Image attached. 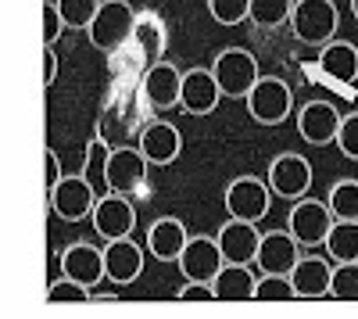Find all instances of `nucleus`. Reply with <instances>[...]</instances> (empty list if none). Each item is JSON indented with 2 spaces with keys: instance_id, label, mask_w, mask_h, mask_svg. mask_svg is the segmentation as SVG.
I'll use <instances>...</instances> for the list:
<instances>
[{
  "instance_id": "1",
  "label": "nucleus",
  "mask_w": 358,
  "mask_h": 319,
  "mask_svg": "<svg viewBox=\"0 0 358 319\" xmlns=\"http://www.w3.org/2000/svg\"><path fill=\"white\" fill-rule=\"evenodd\" d=\"M341 11L334 0H294L290 11V33L305 47H322L337 36Z\"/></svg>"
},
{
  "instance_id": "2",
  "label": "nucleus",
  "mask_w": 358,
  "mask_h": 319,
  "mask_svg": "<svg viewBox=\"0 0 358 319\" xmlns=\"http://www.w3.org/2000/svg\"><path fill=\"white\" fill-rule=\"evenodd\" d=\"M136 18H140V15L133 11L129 0H104L101 11L94 15V22H90V29H86L90 47L104 50V54H115L118 47L133 36Z\"/></svg>"
},
{
  "instance_id": "3",
  "label": "nucleus",
  "mask_w": 358,
  "mask_h": 319,
  "mask_svg": "<svg viewBox=\"0 0 358 319\" xmlns=\"http://www.w3.org/2000/svg\"><path fill=\"white\" fill-rule=\"evenodd\" d=\"M147 155L136 148V143H118V148H108L104 155V187L115 194L133 197L136 190L147 187Z\"/></svg>"
},
{
  "instance_id": "4",
  "label": "nucleus",
  "mask_w": 358,
  "mask_h": 319,
  "mask_svg": "<svg viewBox=\"0 0 358 319\" xmlns=\"http://www.w3.org/2000/svg\"><path fill=\"white\" fill-rule=\"evenodd\" d=\"M251 122L258 126H283L294 115V90L280 76H262L255 83V90L244 97Z\"/></svg>"
},
{
  "instance_id": "5",
  "label": "nucleus",
  "mask_w": 358,
  "mask_h": 319,
  "mask_svg": "<svg viewBox=\"0 0 358 319\" xmlns=\"http://www.w3.org/2000/svg\"><path fill=\"white\" fill-rule=\"evenodd\" d=\"M212 72L222 86V97H233V101H244L251 90H255V83L262 79L258 72V57L244 47H226L215 54V62H212Z\"/></svg>"
},
{
  "instance_id": "6",
  "label": "nucleus",
  "mask_w": 358,
  "mask_h": 319,
  "mask_svg": "<svg viewBox=\"0 0 358 319\" xmlns=\"http://www.w3.org/2000/svg\"><path fill=\"white\" fill-rule=\"evenodd\" d=\"M334 212L326 201H315V197H297L294 201V208L287 215V229L297 237V244L301 248H322L326 237H330V229H334Z\"/></svg>"
},
{
  "instance_id": "7",
  "label": "nucleus",
  "mask_w": 358,
  "mask_h": 319,
  "mask_svg": "<svg viewBox=\"0 0 358 319\" xmlns=\"http://www.w3.org/2000/svg\"><path fill=\"white\" fill-rule=\"evenodd\" d=\"M273 187L268 180H258V176H236L226 194H222V205H226V215L233 219H248V222H262L273 208Z\"/></svg>"
},
{
  "instance_id": "8",
  "label": "nucleus",
  "mask_w": 358,
  "mask_h": 319,
  "mask_svg": "<svg viewBox=\"0 0 358 319\" xmlns=\"http://www.w3.org/2000/svg\"><path fill=\"white\" fill-rule=\"evenodd\" d=\"M265 180H268V187H273L276 197L297 201V197H305V194L312 190V165H308L305 155L283 151V155H276L273 162H268Z\"/></svg>"
},
{
  "instance_id": "9",
  "label": "nucleus",
  "mask_w": 358,
  "mask_h": 319,
  "mask_svg": "<svg viewBox=\"0 0 358 319\" xmlns=\"http://www.w3.org/2000/svg\"><path fill=\"white\" fill-rule=\"evenodd\" d=\"M90 222H94V234L104 244L108 241H118V237H133V229H136V208H133V201L126 194L108 190L104 197H97Z\"/></svg>"
},
{
  "instance_id": "10",
  "label": "nucleus",
  "mask_w": 358,
  "mask_h": 319,
  "mask_svg": "<svg viewBox=\"0 0 358 319\" xmlns=\"http://www.w3.org/2000/svg\"><path fill=\"white\" fill-rule=\"evenodd\" d=\"M47 201H50V212L65 222H79L86 215H94V205H97V194L90 187L86 176H65L54 190H47Z\"/></svg>"
},
{
  "instance_id": "11",
  "label": "nucleus",
  "mask_w": 358,
  "mask_h": 319,
  "mask_svg": "<svg viewBox=\"0 0 358 319\" xmlns=\"http://www.w3.org/2000/svg\"><path fill=\"white\" fill-rule=\"evenodd\" d=\"M222 101V86L212 69H187L183 72V94H179V108L194 119L212 115Z\"/></svg>"
},
{
  "instance_id": "12",
  "label": "nucleus",
  "mask_w": 358,
  "mask_h": 319,
  "mask_svg": "<svg viewBox=\"0 0 358 319\" xmlns=\"http://www.w3.org/2000/svg\"><path fill=\"white\" fill-rule=\"evenodd\" d=\"M341 122H344V115L330 101H308L301 111H297V133H301L305 143H315V148L337 143Z\"/></svg>"
},
{
  "instance_id": "13",
  "label": "nucleus",
  "mask_w": 358,
  "mask_h": 319,
  "mask_svg": "<svg viewBox=\"0 0 358 319\" xmlns=\"http://www.w3.org/2000/svg\"><path fill=\"white\" fill-rule=\"evenodd\" d=\"M176 266H179V273H183V280H204V283H212L215 273L226 266V255H222V248H219L215 237H190Z\"/></svg>"
},
{
  "instance_id": "14",
  "label": "nucleus",
  "mask_w": 358,
  "mask_h": 319,
  "mask_svg": "<svg viewBox=\"0 0 358 319\" xmlns=\"http://www.w3.org/2000/svg\"><path fill=\"white\" fill-rule=\"evenodd\" d=\"M143 97L155 111H169V108H179V94H183V72L169 62H155L147 65L143 72Z\"/></svg>"
},
{
  "instance_id": "15",
  "label": "nucleus",
  "mask_w": 358,
  "mask_h": 319,
  "mask_svg": "<svg viewBox=\"0 0 358 319\" xmlns=\"http://www.w3.org/2000/svg\"><path fill=\"white\" fill-rule=\"evenodd\" d=\"M136 148L147 155L151 165H172L179 155H183V133H179L172 122H165V119H155V122H147L140 129Z\"/></svg>"
},
{
  "instance_id": "16",
  "label": "nucleus",
  "mask_w": 358,
  "mask_h": 319,
  "mask_svg": "<svg viewBox=\"0 0 358 319\" xmlns=\"http://www.w3.org/2000/svg\"><path fill=\"white\" fill-rule=\"evenodd\" d=\"M301 258V244L290 229H268L262 234V244H258V255H255V266L262 273H290Z\"/></svg>"
},
{
  "instance_id": "17",
  "label": "nucleus",
  "mask_w": 358,
  "mask_h": 319,
  "mask_svg": "<svg viewBox=\"0 0 358 319\" xmlns=\"http://www.w3.org/2000/svg\"><path fill=\"white\" fill-rule=\"evenodd\" d=\"M62 276H72L76 283L83 287H97L101 280H108V266H104V251L86 244V241H76L62 251Z\"/></svg>"
},
{
  "instance_id": "18",
  "label": "nucleus",
  "mask_w": 358,
  "mask_h": 319,
  "mask_svg": "<svg viewBox=\"0 0 358 319\" xmlns=\"http://www.w3.org/2000/svg\"><path fill=\"white\" fill-rule=\"evenodd\" d=\"M319 72L337 83V90H344V86H355L358 83V47L351 40H330L319 47Z\"/></svg>"
},
{
  "instance_id": "19",
  "label": "nucleus",
  "mask_w": 358,
  "mask_h": 319,
  "mask_svg": "<svg viewBox=\"0 0 358 319\" xmlns=\"http://www.w3.org/2000/svg\"><path fill=\"white\" fill-rule=\"evenodd\" d=\"M226 262H251L255 266V255H258V244H262V234H258V222H248V219H226L215 234Z\"/></svg>"
},
{
  "instance_id": "20",
  "label": "nucleus",
  "mask_w": 358,
  "mask_h": 319,
  "mask_svg": "<svg viewBox=\"0 0 358 319\" xmlns=\"http://www.w3.org/2000/svg\"><path fill=\"white\" fill-rule=\"evenodd\" d=\"M104 266H108V280L115 287H129L140 280L143 273V248L133 237H118L104 244Z\"/></svg>"
},
{
  "instance_id": "21",
  "label": "nucleus",
  "mask_w": 358,
  "mask_h": 319,
  "mask_svg": "<svg viewBox=\"0 0 358 319\" xmlns=\"http://www.w3.org/2000/svg\"><path fill=\"white\" fill-rule=\"evenodd\" d=\"M187 241L190 234H187L183 219H176V215H162L147 226V255L158 258V262H179Z\"/></svg>"
},
{
  "instance_id": "22",
  "label": "nucleus",
  "mask_w": 358,
  "mask_h": 319,
  "mask_svg": "<svg viewBox=\"0 0 358 319\" xmlns=\"http://www.w3.org/2000/svg\"><path fill=\"white\" fill-rule=\"evenodd\" d=\"M290 283H294V298H330V283H334V266L326 258H297V266L290 269Z\"/></svg>"
},
{
  "instance_id": "23",
  "label": "nucleus",
  "mask_w": 358,
  "mask_h": 319,
  "mask_svg": "<svg viewBox=\"0 0 358 319\" xmlns=\"http://www.w3.org/2000/svg\"><path fill=\"white\" fill-rule=\"evenodd\" d=\"M212 287H215L219 302H251L255 287H258V276L251 273V262H226L215 273Z\"/></svg>"
},
{
  "instance_id": "24",
  "label": "nucleus",
  "mask_w": 358,
  "mask_h": 319,
  "mask_svg": "<svg viewBox=\"0 0 358 319\" xmlns=\"http://www.w3.org/2000/svg\"><path fill=\"white\" fill-rule=\"evenodd\" d=\"M322 248H326V258H334V262H358V222L337 219Z\"/></svg>"
},
{
  "instance_id": "25",
  "label": "nucleus",
  "mask_w": 358,
  "mask_h": 319,
  "mask_svg": "<svg viewBox=\"0 0 358 319\" xmlns=\"http://www.w3.org/2000/svg\"><path fill=\"white\" fill-rule=\"evenodd\" d=\"M133 36H136L140 50H143V62L155 65L158 57H162V50H165V29H162V22H158L155 15H140Z\"/></svg>"
},
{
  "instance_id": "26",
  "label": "nucleus",
  "mask_w": 358,
  "mask_h": 319,
  "mask_svg": "<svg viewBox=\"0 0 358 319\" xmlns=\"http://www.w3.org/2000/svg\"><path fill=\"white\" fill-rule=\"evenodd\" d=\"M326 205H330L334 219L358 222V180H337L330 194H326Z\"/></svg>"
},
{
  "instance_id": "27",
  "label": "nucleus",
  "mask_w": 358,
  "mask_h": 319,
  "mask_svg": "<svg viewBox=\"0 0 358 319\" xmlns=\"http://www.w3.org/2000/svg\"><path fill=\"white\" fill-rule=\"evenodd\" d=\"M294 0H251V22L258 29H280L290 25Z\"/></svg>"
},
{
  "instance_id": "28",
  "label": "nucleus",
  "mask_w": 358,
  "mask_h": 319,
  "mask_svg": "<svg viewBox=\"0 0 358 319\" xmlns=\"http://www.w3.org/2000/svg\"><path fill=\"white\" fill-rule=\"evenodd\" d=\"M294 298V283L290 273H262L255 287V302H290Z\"/></svg>"
},
{
  "instance_id": "29",
  "label": "nucleus",
  "mask_w": 358,
  "mask_h": 319,
  "mask_svg": "<svg viewBox=\"0 0 358 319\" xmlns=\"http://www.w3.org/2000/svg\"><path fill=\"white\" fill-rule=\"evenodd\" d=\"M104 0H57V11H62L65 25L69 29H90V22H94V15L101 11Z\"/></svg>"
},
{
  "instance_id": "30",
  "label": "nucleus",
  "mask_w": 358,
  "mask_h": 319,
  "mask_svg": "<svg viewBox=\"0 0 358 319\" xmlns=\"http://www.w3.org/2000/svg\"><path fill=\"white\" fill-rule=\"evenodd\" d=\"M330 298H337V302H358V262H334Z\"/></svg>"
},
{
  "instance_id": "31",
  "label": "nucleus",
  "mask_w": 358,
  "mask_h": 319,
  "mask_svg": "<svg viewBox=\"0 0 358 319\" xmlns=\"http://www.w3.org/2000/svg\"><path fill=\"white\" fill-rule=\"evenodd\" d=\"M90 298H94V291L76 283L72 276H62L47 287V305H79V302H90Z\"/></svg>"
},
{
  "instance_id": "32",
  "label": "nucleus",
  "mask_w": 358,
  "mask_h": 319,
  "mask_svg": "<svg viewBox=\"0 0 358 319\" xmlns=\"http://www.w3.org/2000/svg\"><path fill=\"white\" fill-rule=\"evenodd\" d=\"M208 15H212L219 25H241L251 22V0H208Z\"/></svg>"
},
{
  "instance_id": "33",
  "label": "nucleus",
  "mask_w": 358,
  "mask_h": 319,
  "mask_svg": "<svg viewBox=\"0 0 358 319\" xmlns=\"http://www.w3.org/2000/svg\"><path fill=\"white\" fill-rule=\"evenodd\" d=\"M337 148L344 158L358 162V111L344 115V122H341V133H337Z\"/></svg>"
},
{
  "instance_id": "34",
  "label": "nucleus",
  "mask_w": 358,
  "mask_h": 319,
  "mask_svg": "<svg viewBox=\"0 0 358 319\" xmlns=\"http://www.w3.org/2000/svg\"><path fill=\"white\" fill-rule=\"evenodd\" d=\"M65 18H62V11H57V0H47L43 4V43H57L62 40V33H65Z\"/></svg>"
},
{
  "instance_id": "35",
  "label": "nucleus",
  "mask_w": 358,
  "mask_h": 319,
  "mask_svg": "<svg viewBox=\"0 0 358 319\" xmlns=\"http://www.w3.org/2000/svg\"><path fill=\"white\" fill-rule=\"evenodd\" d=\"M176 298H179V302H219V298H215V287L204 283V280H187V283L176 291Z\"/></svg>"
},
{
  "instance_id": "36",
  "label": "nucleus",
  "mask_w": 358,
  "mask_h": 319,
  "mask_svg": "<svg viewBox=\"0 0 358 319\" xmlns=\"http://www.w3.org/2000/svg\"><path fill=\"white\" fill-rule=\"evenodd\" d=\"M43 158H47V190H54L57 183L65 180V172H62V162H57V151L54 148H47Z\"/></svg>"
},
{
  "instance_id": "37",
  "label": "nucleus",
  "mask_w": 358,
  "mask_h": 319,
  "mask_svg": "<svg viewBox=\"0 0 358 319\" xmlns=\"http://www.w3.org/2000/svg\"><path fill=\"white\" fill-rule=\"evenodd\" d=\"M54 79H57V50L43 43V86H54Z\"/></svg>"
},
{
  "instance_id": "38",
  "label": "nucleus",
  "mask_w": 358,
  "mask_h": 319,
  "mask_svg": "<svg viewBox=\"0 0 358 319\" xmlns=\"http://www.w3.org/2000/svg\"><path fill=\"white\" fill-rule=\"evenodd\" d=\"M90 302H118V291H108V295H94Z\"/></svg>"
},
{
  "instance_id": "39",
  "label": "nucleus",
  "mask_w": 358,
  "mask_h": 319,
  "mask_svg": "<svg viewBox=\"0 0 358 319\" xmlns=\"http://www.w3.org/2000/svg\"><path fill=\"white\" fill-rule=\"evenodd\" d=\"M351 15H355V22H358V0H351Z\"/></svg>"
}]
</instances>
